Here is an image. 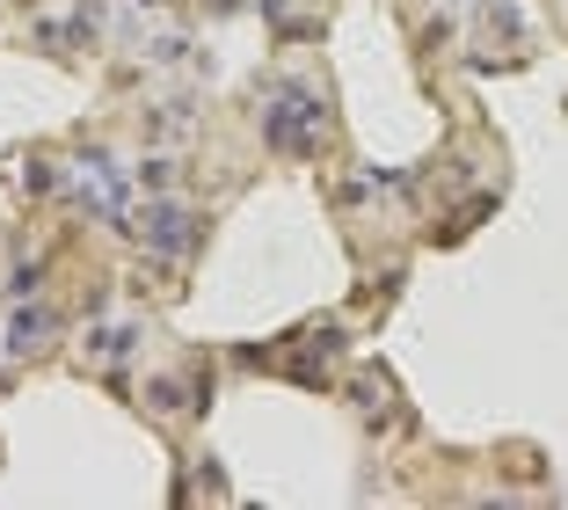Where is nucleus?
<instances>
[{"label": "nucleus", "instance_id": "6e6552de", "mask_svg": "<svg viewBox=\"0 0 568 510\" xmlns=\"http://www.w3.org/2000/svg\"><path fill=\"white\" fill-rule=\"evenodd\" d=\"M132 182L146 190V198H168V190H175V161H168V153H153V161L132 168Z\"/></svg>", "mask_w": 568, "mask_h": 510}, {"label": "nucleus", "instance_id": "39448f33", "mask_svg": "<svg viewBox=\"0 0 568 510\" xmlns=\"http://www.w3.org/2000/svg\"><path fill=\"white\" fill-rule=\"evenodd\" d=\"M132 343H139V329H132V321H95L81 350H88V364L118 372V364H132Z\"/></svg>", "mask_w": 568, "mask_h": 510}, {"label": "nucleus", "instance_id": "9d476101", "mask_svg": "<svg viewBox=\"0 0 568 510\" xmlns=\"http://www.w3.org/2000/svg\"><path fill=\"white\" fill-rule=\"evenodd\" d=\"M37 284H44V263H16V278H8V299H30Z\"/></svg>", "mask_w": 568, "mask_h": 510}, {"label": "nucleus", "instance_id": "f03ea898", "mask_svg": "<svg viewBox=\"0 0 568 510\" xmlns=\"http://www.w3.org/2000/svg\"><path fill=\"white\" fill-rule=\"evenodd\" d=\"M81 212H95V219H118V227H132V168H118L110 153H88V161H73L67 168V182H59Z\"/></svg>", "mask_w": 568, "mask_h": 510}, {"label": "nucleus", "instance_id": "1a4fd4ad", "mask_svg": "<svg viewBox=\"0 0 568 510\" xmlns=\"http://www.w3.org/2000/svg\"><path fill=\"white\" fill-rule=\"evenodd\" d=\"M146 409L153 416H183L190 401H183V379H146Z\"/></svg>", "mask_w": 568, "mask_h": 510}, {"label": "nucleus", "instance_id": "423d86ee", "mask_svg": "<svg viewBox=\"0 0 568 510\" xmlns=\"http://www.w3.org/2000/svg\"><path fill=\"white\" fill-rule=\"evenodd\" d=\"M190 132H197L190 96H175V102H161V110H153V139H168V147H175V139H190Z\"/></svg>", "mask_w": 568, "mask_h": 510}, {"label": "nucleus", "instance_id": "0eeeda50", "mask_svg": "<svg viewBox=\"0 0 568 510\" xmlns=\"http://www.w3.org/2000/svg\"><path fill=\"white\" fill-rule=\"evenodd\" d=\"M146 67H161V73L190 67V37H183V30H161V37L146 44Z\"/></svg>", "mask_w": 568, "mask_h": 510}, {"label": "nucleus", "instance_id": "f257e3e1", "mask_svg": "<svg viewBox=\"0 0 568 510\" xmlns=\"http://www.w3.org/2000/svg\"><path fill=\"white\" fill-rule=\"evenodd\" d=\"M263 139L277 153H292V161H306V153H321V139H328V110H321L314 88L300 81H277L263 96Z\"/></svg>", "mask_w": 568, "mask_h": 510}, {"label": "nucleus", "instance_id": "20e7f679", "mask_svg": "<svg viewBox=\"0 0 568 510\" xmlns=\"http://www.w3.org/2000/svg\"><path fill=\"white\" fill-rule=\"evenodd\" d=\"M51 336H59L51 307H30V299H16V307H8V321H0V350H8V358H37Z\"/></svg>", "mask_w": 568, "mask_h": 510}, {"label": "nucleus", "instance_id": "7ed1b4c3", "mask_svg": "<svg viewBox=\"0 0 568 510\" xmlns=\"http://www.w3.org/2000/svg\"><path fill=\"white\" fill-rule=\"evenodd\" d=\"M132 233L146 241L153 263H183L190 248H197V212L175 198H146V212H132Z\"/></svg>", "mask_w": 568, "mask_h": 510}]
</instances>
